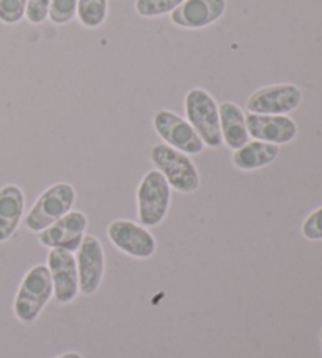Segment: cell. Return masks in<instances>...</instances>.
Returning <instances> with one entry per match:
<instances>
[{
	"instance_id": "obj_1",
	"label": "cell",
	"mask_w": 322,
	"mask_h": 358,
	"mask_svg": "<svg viewBox=\"0 0 322 358\" xmlns=\"http://www.w3.org/2000/svg\"><path fill=\"white\" fill-rule=\"evenodd\" d=\"M52 296L54 285L48 266L31 267L19 286L13 306L18 321L25 325L34 324Z\"/></svg>"
},
{
	"instance_id": "obj_2",
	"label": "cell",
	"mask_w": 322,
	"mask_h": 358,
	"mask_svg": "<svg viewBox=\"0 0 322 358\" xmlns=\"http://www.w3.org/2000/svg\"><path fill=\"white\" fill-rule=\"evenodd\" d=\"M186 118L202 138L204 146L220 148L223 145L220 132V115L216 99L203 88H192L184 99Z\"/></svg>"
},
{
	"instance_id": "obj_3",
	"label": "cell",
	"mask_w": 322,
	"mask_h": 358,
	"mask_svg": "<svg viewBox=\"0 0 322 358\" xmlns=\"http://www.w3.org/2000/svg\"><path fill=\"white\" fill-rule=\"evenodd\" d=\"M151 162L162 173L173 190L179 194H193L200 187V173L192 159L172 146L160 143L153 146Z\"/></svg>"
},
{
	"instance_id": "obj_4",
	"label": "cell",
	"mask_w": 322,
	"mask_h": 358,
	"mask_svg": "<svg viewBox=\"0 0 322 358\" xmlns=\"http://www.w3.org/2000/svg\"><path fill=\"white\" fill-rule=\"evenodd\" d=\"M76 203V190L68 182H57L50 185L38 198L24 220V225L31 233H41L52 225L69 210Z\"/></svg>"
},
{
	"instance_id": "obj_5",
	"label": "cell",
	"mask_w": 322,
	"mask_h": 358,
	"mask_svg": "<svg viewBox=\"0 0 322 358\" xmlns=\"http://www.w3.org/2000/svg\"><path fill=\"white\" fill-rule=\"evenodd\" d=\"M172 187L158 170L141 178L137 189V213L144 227H158L165 220L170 209Z\"/></svg>"
},
{
	"instance_id": "obj_6",
	"label": "cell",
	"mask_w": 322,
	"mask_h": 358,
	"mask_svg": "<svg viewBox=\"0 0 322 358\" xmlns=\"http://www.w3.org/2000/svg\"><path fill=\"white\" fill-rule=\"evenodd\" d=\"M154 129L158 136L164 140L165 145L172 146L188 156H197L203 152L204 143L198 137L195 129L188 120L179 117L172 110H159L153 118Z\"/></svg>"
},
{
	"instance_id": "obj_7",
	"label": "cell",
	"mask_w": 322,
	"mask_h": 358,
	"mask_svg": "<svg viewBox=\"0 0 322 358\" xmlns=\"http://www.w3.org/2000/svg\"><path fill=\"white\" fill-rule=\"evenodd\" d=\"M108 241L115 248L135 259H148L156 253V239L144 225L131 220H113L107 227Z\"/></svg>"
},
{
	"instance_id": "obj_8",
	"label": "cell",
	"mask_w": 322,
	"mask_h": 358,
	"mask_svg": "<svg viewBox=\"0 0 322 358\" xmlns=\"http://www.w3.org/2000/svg\"><path fill=\"white\" fill-rule=\"evenodd\" d=\"M77 273H79V292L85 297H92L102 285L106 271V255L102 244L94 236L83 238L77 250Z\"/></svg>"
},
{
	"instance_id": "obj_9",
	"label": "cell",
	"mask_w": 322,
	"mask_h": 358,
	"mask_svg": "<svg viewBox=\"0 0 322 358\" xmlns=\"http://www.w3.org/2000/svg\"><path fill=\"white\" fill-rule=\"evenodd\" d=\"M87 227L88 219L82 210H69L62 219L38 233V241L46 248H63L74 253L85 238Z\"/></svg>"
},
{
	"instance_id": "obj_10",
	"label": "cell",
	"mask_w": 322,
	"mask_h": 358,
	"mask_svg": "<svg viewBox=\"0 0 322 358\" xmlns=\"http://www.w3.org/2000/svg\"><path fill=\"white\" fill-rule=\"evenodd\" d=\"M48 268L54 285V297L60 305L74 302L79 294V273L74 255L63 248H50Z\"/></svg>"
},
{
	"instance_id": "obj_11",
	"label": "cell",
	"mask_w": 322,
	"mask_h": 358,
	"mask_svg": "<svg viewBox=\"0 0 322 358\" xmlns=\"http://www.w3.org/2000/svg\"><path fill=\"white\" fill-rule=\"evenodd\" d=\"M302 102V92L294 84L269 85L255 92L247 99V110L260 115H288Z\"/></svg>"
},
{
	"instance_id": "obj_12",
	"label": "cell",
	"mask_w": 322,
	"mask_h": 358,
	"mask_svg": "<svg viewBox=\"0 0 322 358\" xmlns=\"http://www.w3.org/2000/svg\"><path fill=\"white\" fill-rule=\"evenodd\" d=\"M248 136L264 143L288 145L298 136V124L288 115H246Z\"/></svg>"
},
{
	"instance_id": "obj_13",
	"label": "cell",
	"mask_w": 322,
	"mask_h": 358,
	"mask_svg": "<svg viewBox=\"0 0 322 358\" xmlns=\"http://www.w3.org/2000/svg\"><path fill=\"white\" fill-rule=\"evenodd\" d=\"M225 11L227 0H184L170 13V19L178 27L198 30L217 22Z\"/></svg>"
},
{
	"instance_id": "obj_14",
	"label": "cell",
	"mask_w": 322,
	"mask_h": 358,
	"mask_svg": "<svg viewBox=\"0 0 322 358\" xmlns=\"http://www.w3.org/2000/svg\"><path fill=\"white\" fill-rule=\"evenodd\" d=\"M25 196L21 187L15 184L0 189V242L8 241L16 233L22 220Z\"/></svg>"
},
{
	"instance_id": "obj_15",
	"label": "cell",
	"mask_w": 322,
	"mask_h": 358,
	"mask_svg": "<svg viewBox=\"0 0 322 358\" xmlns=\"http://www.w3.org/2000/svg\"><path fill=\"white\" fill-rule=\"evenodd\" d=\"M218 115H220V132L223 143L230 150H239L241 146L248 143V131L246 113L234 102H222L218 106Z\"/></svg>"
},
{
	"instance_id": "obj_16",
	"label": "cell",
	"mask_w": 322,
	"mask_h": 358,
	"mask_svg": "<svg viewBox=\"0 0 322 358\" xmlns=\"http://www.w3.org/2000/svg\"><path fill=\"white\" fill-rule=\"evenodd\" d=\"M279 155L280 146L253 140V142H248L241 146L239 150H236L231 161H233V165L237 170L253 171L267 167V165L275 162Z\"/></svg>"
},
{
	"instance_id": "obj_17",
	"label": "cell",
	"mask_w": 322,
	"mask_h": 358,
	"mask_svg": "<svg viewBox=\"0 0 322 358\" xmlns=\"http://www.w3.org/2000/svg\"><path fill=\"white\" fill-rule=\"evenodd\" d=\"M108 15V0H79L77 19L87 29H98L106 22Z\"/></svg>"
},
{
	"instance_id": "obj_18",
	"label": "cell",
	"mask_w": 322,
	"mask_h": 358,
	"mask_svg": "<svg viewBox=\"0 0 322 358\" xmlns=\"http://www.w3.org/2000/svg\"><path fill=\"white\" fill-rule=\"evenodd\" d=\"M184 0H135L134 8L141 17H159L170 15Z\"/></svg>"
},
{
	"instance_id": "obj_19",
	"label": "cell",
	"mask_w": 322,
	"mask_h": 358,
	"mask_svg": "<svg viewBox=\"0 0 322 358\" xmlns=\"http://www.w3.org/2000/svg\"><path fill=\"white\" fill-rule=\"evenodd\" d=\"M79 0H50L49 19L57 25H66L77 16Z\"/></svg>"
},
{
	"instance_id": "obj_20",
	"label": "cell",
	"mask_w": 322,
	"mask_h": 358,
	"mask_svg": "<svg viewBox=\"0 0 322 358\" xmlns=\"http://www.w3.org/2000/svg\"><path fill=\"white\" fill-rule=\"evenodd\" d=\"M27 0H0V22L16 25L25 17Z\"/></svg>"
},
{
	"instance_id": "obj_21",
	"label": "cell",
	"mask_w": 322,
	"mask_h": 358,
	"mask_svg": "<svg viewBox=\"0 0 322 358\" xmlns=\"http://www.w3.org/2000/svg\"><path fill=\"white\" fill-rule=\"evenodd\" d=\"M302 234L308 241H322V206L314 209L302 223Z\"/></svg>"
},
{
	"instance_id": "obj_22",
	"label": "cell",
	"mask_w": 322,
	"mask_h": 358,
	"mask_svg": "<svg viewBox=\"0 0 322 358\" xmlns=\"http://www.w3.org/2000/svg\"><path fill=\"white\" fill-rule=\"evenodd\" d=\"M50 0H27V10H25V19L30 24H43L49 17Z\"/></svg>"
},
{
	"instance_id": "obj_23",
	"label": "cell",
	"mask_w": 322,
	"mask_h": 358,
	"mask_svg": "<svg viewBox=\"0 0 322 358\" xmlns=\"http://www.w3.org/2000/svg\"><path fill=\"white\" fill-rule=\"evenodd\" d=\"M57 358H83V357L79 352H66V354H63V355L57 357Z\"/></svg>"
},
{
	"instance_id": "obj_24",
	"label": "cell",
	"mask_w": 322,
	"mask_h": 358,
	"mask_svg": "<svg viewBox=\"0 0 322 358\" xmlns=\"http://www.w3.org/2000/svg\"><path fill=\"white\" fill-rule=\"evenodd\" d=\"M321 341H322V331H321Z\"/></svg>"
}]
</instances>
